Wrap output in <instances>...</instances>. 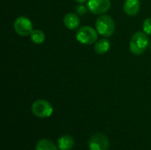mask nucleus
<instances>
[{
	"mask_svg": "<svg viewBox=\"0 0 151 150\" xmlns=\"http://www.w3.org/2000/svg\"><path fill=\"white\" fill-rule=\"evenodd\" d=\"M150 40L148 34L144 32H136L129 42V50L134 55L143 54L149 47Z\"/></svg>",
	"mask_w": 151,
	"mask_h": 150,
	"instance_id": "nucleus-1",
	"label": "nucleus"
},
{
	"mask_svg": "<svg viewBox=\"0 0 151 150\" xmlns=\"http://www.w3.org/2000/svg\"><path fill=\"white\" fill-rule=\"evenodd\" d=\"M96 29L102 36L110 37L115 31V22L111 16L102 14L96 19Z\"/></svg>",
	"mask_w": 151,
	"mask_h": 150,
	"instance_id": "nucleus-2",
	"label": "nucleus"
},
{
	"mask_svg": "<svg viewBox=\"0 0 151 150\" xmlns=\"http://www.w3.org/2000/svg\"><path fill=\"white\" fill-rule=\"evenodd\" d=\"M98 33L93 27L89 26H84L78 29L76 34V39L81 44L85 45H91L96 43L97 41Z\"/></svg>",
	"mask_w": 151,
	"mask_h": 150,
	"instance_id": "nucleus-3",
	"label": "nucleus"
},
{
	"mask_svg": "<svg viewBox=\"0 0 151 150\" xmlns=\"http://www.w3.org/2000/svg\"><path fill=\"white\" fill-rule=\"evenodd\" d=\"M31 109L33 114L40 118H49L53 113V107L51 103L43 99H39L35 101L32 104Z\"/></svg>",
	"mask_w": 151,
	"mask_h": 150,
	"instance_id": "nucleus-4",
	"label": "nucleus"
},
{
	"mask_svg": "<svg viewBox=\"0 0 151 150\" xmlns=\"http://www.w3.org/2000/svg\"><path fill=\"white\" fill-rule=\"evenodd\" d=\"M13 27H14L15 32L20 36L30 35L34 30L33 24H32L31 20L25 16L18 17L16 19V20L14 21Z\"/></svg>",
	"mask_w": 151,
	"mask_h": 150,
	"instance_id": "nucleus-5",
	"label": "nucleus"
},
{
	"mask_svg": "<svg viewBox=\"0 0 151 150\" xmlns=\"http://www.w3.org/2000/svg\"><path fill=\"white\" fill-rule=\"evenodd\" d=\"M89 150H108L110 141L106 135L101 133L93 134L88 141Z\"/></svg>",
	"mask_w": 151,
	"mask_h": 150,
	"instance_id": "nucleus-6",
	"label": "nucleus"
},
{
	"mask_svg": "<svg viewBox=\"0 0 151 150\" xmlns=\"http://www.w3.org/2000/svg\"><path fill=\"white\" fill-rule=\"evenodd\" d=\"M88 10L96 15L104 14L111 8L110 0H88Z\"/></svg>",
	"mask_w": 151,
	"mask_h": 150,
	"instance_id": "nucleus-7",
	"label": "nucleus"
},
{
	"mask_svg": "<svg viewBox=\"0 0 151 150\" xmlns=\"http://www.w3.org/2000/svg\"><path fill=\"white\" fill-rule=\"evenodd\" d=\"M141 8L140 0H126L124 3V11L128 16H136Z\"/></svg>",
	"mask_w": 151,
	"mask_h": 150,
	"instance_id": "nucleus-8",
	"label": "nucleus"
},
{
	"mask_svg": "<svg viewBox=\"0 0 151 150\" xmlns=\"http://www.w3.org/2000/svg\"><path fill=\"white\" fill-rule=\"evenodd\" d=\"M64 24L68 29L74 30L78 28L80 25V19L75 13H67L64 17Z\"/></svg>",
	"mask_w": 151,
	"mask_h": 150,
	"instance_id": "nucleus-9",
	"label": "nucleus"
},
{
	"mask_svg": "<svg viewBox=\"0 0 151 150\" xmlns=\"http://www.w3.org/2000/svg\"><path fill=\"white\" fill-rule=\"evenodd\" d=\"M110 49H111V42L106 38H103V39L96 41V42L95 43V47H94L95 51L99 55H104L107 53L110 50Z\"/></svg>",
	"mask_w": 151,
	"mask_h": 150,
	"instance_id": "nucleus-10",
	"label": "nucleus"
},
{
	"mask_svg": "<svg viewBox=\"0 0 151 150\" xmlns=\"http://www.w3.org/2000/svg\"><path fill=\"white\" fill-rule=\"evenodd\" d=\"M74 145L73 138L70 135H63L58 141V146L60 150H70Z\"/></svg>",
	"mask_w": 151,
	"mask_h": 150,
	"instance_id": "nucleus-11",
	"label": "nucleus"
},
{
	"mask_svg": "<svg viewBox=\"0 0 151 150\" xmlns=\"http://www.w3.org/2000/svg\"><path fill=\"white\" fill-rule=\"evenodd\" d=\"M35 150H58V149L51 141L48 139H42L37 143Z\"/></svg>",
	"mask_w": 151,
	"mask_h": 150,
	"instance_id": "nucleus-12",
	"label": "nucleus"
},
{
	"mask_svg": "<svg viewBox=\"0 0 151 150\" xmlns=\"http://www.w3.org/2000/svg\"><path fill=\"white\" fill-rule=\"evenodd\" d=\"M30 38L32 42L35 44H42L45 41V34L42 30L34 29L30 34Z\"/></svg>",
	"mask_w": 151,
	"mask_h": 150,
	"instance_id": "nucleus-13",
	"label": "nucleus"
},
{
	"mask_svg": "<svg viewBox=\"0 0 151 150\" xmlns=\"http://www.w3.org/2000/svg\"><path fill=\"white\" fill-rule=\"evenodd\" d=\"M142 29L143 32L146 33L148 35H151V18H148L143 21Z\"/></svg>",
	"mask_w": 151,
	"mask_h": 150,
	"instance_id": "nucleus-14",
	"label": "nucleus"
},
{
	"mask_svg": "<svg viewBox=\"0 0 151 150\" xmlns=\"http://www.w3.org/2000/svg\"><path fill=\"white\" fill-rule=\"evenodd\" d=\"M77 12H78V14H80V15H83V14H85V13L87 12V9H86L85 6L80 5V6L77 7Z\"/></svg>",
	"mask_w": 151,
	"mask_h": 150,
	"instance_id": "nucleus-15",
	"label": "nucleus"
},
{
	"mask_svg": "<svg viewBox=\"0 0 151 150\" xmlns=\"http://www.w3.org/2000/svg\"><path fill=\"white\" fill-rule=\"evenodd\" d=\"M77 3H79V4H84L85 2H87L88 0H75Z\"/></svg>",
	"mask_w": 151,
	"mask_h": 150,
	"instance_id": "nucleus-16",
	"label": "nucleus"
},
{
	"mask_svg": "<svg viewBox=\"0 0 151 150\" xmlns=\"http://www.w3.org/2000/svg\"><path fill=\"white\" fill-rule=\"evenodd\" d=\"M150 51H151V42H150Z\"/></svg>",
	"mask_w": 151,
	"mask_h": 150,
	"instance_id": "nucleus-17",
	"label": "nucleus"
}]
</instances>
